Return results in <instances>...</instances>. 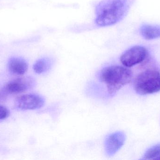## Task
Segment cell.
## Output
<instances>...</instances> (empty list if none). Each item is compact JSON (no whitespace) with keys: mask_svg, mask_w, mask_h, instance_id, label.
<instances>
[{"mask_svg":"<svg viewBox=\"0 0 160 160\" xmlns=\"http://www.w3.org/2000/svg\"><path fill=\"white\" fill-rule=\"evenodd\" d=\"M128 9V0H102L95 8V23L100 27L114 25L123 18Z\"/></svg>","mask_w":160,"mask_h":160,"instance_id":"1","label":"cell"},{"mask_svg":"<svg viewBox=\"0 0 160 160\" xmlns=\"http://www.w3.org/2000/svg\"><path fill=\"white\" fill-rule=\"evenodd\" d=\"M132 73L128 67L122 66H109L104 68L99 73L101 81L105 84L110 95H115L121 88L130 83Z\"/></svg>","mask_w":160,"mask_h":160,"instance_id":"2","label":"cell"},{"mask_svg":"<svg viewBox=\"0 0 160 160\" xmlns=\"http://www.w3.org/2000/svg\"><path fill=\"white\" fill-rule=\"evenodd\" d=\"M133 87L135 92L142 95L160 91V72L156 70H148L137 75Z\"/></svg>","mask_w":160,"mask_h":160,"instance_id":"3","label":"cell"},{"mask_svg":"<svg viewBox=\"0 0 160 160\" xmlns=\"http://www.w3.org/2000/svg\"><path fill=\"white\" fill-rule=\"evenodd\" d=\"M148 55L145 47L135 46L126 50L120 56V62L126 67H132L143 62Z\"/></svg>","mask_w":160,"mask_h":160,"instance_id":"4","label":"cell"},{"mask_svg":"<svg viewBox=\"0 0 160 160\" xmlns=\"http://www.w3.org/2000/svg\"><path fill=\"white\" fill-rule=\"evenodd\" d=\"M45 99L36 94H25L15 100V105L21 110H35L40 109L45 104Z\"/></svg>","mask_w":160,"mask_h":160,"instance_id":"5","label":"cell"},{"mask_svg":"<svg viewBox=\"0 0 160 160\" xmlns=\"http://www.w3.org/2000/svg\"><path fill=\"white\" fill-rule=\"evenodd\" d=\"M35 85V81L31 77H22L16 79L8 83L3 89L9 95H16L23 93L31 88Z\"/></svg>","mask_w":160,"mask_h":160,"instance_id":"6","label":"cell"},{"mask_svg":"<svg viewBox=\"0 0 160 160\" xmlns=\"http://www.w3.org/2000/svg\"><path fill=\"white\" fill-rule=\"evenodd\" d=\"M126 140V135L123 132H117L107 136L104 142L106 154L109 157L114 156L124 145Z\"/></svg>","mask_w":160,"mask_h":160,"instance_id":"7","label":"cell"},{"mask_svg":"<svg viewBox=\"0 0 160 160\" xmlns=\"http://www.w3.org/2000/svg\"><path fill=\"white\" fill-rule=\"evenodd\" d=\"M8 67L9 71L14 75L21 76L28 69V65L24 59L20 57H11L8 60Z\"/></svg>","mask_w":160,"mask_h":160,"instance_id":"8","label":"cell"},{"mask_svg":"<svg viewBox=\"0 0 160 160\" xmlns=\"http://www.w3.org/2000/svg\"><path fill=\"white\" fill-rule=\"evenodd\" d=\"M141 35L148 40H152L160 38V27L157 25L145 24L140 28Z\"/></svg>","mask_w":160,"mask_h":160,"instance_id":"9","label":"cell"},{"mask_svg":"<svg viewBox=\"0 0 160 160\" xmlns=\"http://www.w3.org/2000/svg\"><path fill=\"white\" fill-rule=\"evenodd\" d=\"M53 61L49 57H43L38 60L33 66V69L37 74H42L48 71L53 65Z\"/></svg>","mask_w":160,"mask_h":160,"instance_id":"10","label":"cell"},{"mask_svg":"<svg viewBox=\"0 0 160 160\" xmlns=\"http://www.w3.org/2000/svg\"><path fill=\"white\" fill-rule=\"evenodd\" d=\"M160 155V144L151 147L145 153L143 159L157 160Z\"/></svg>","mask_w":160,"mask_h":160,"instance_id":"11","label":"cell"},{"mask_svg":"<svg viewBox=\"0 0 160 160\" xmlns=\"http://www.w3.org/2000/svg\"><path fill=\"white\" fill-rule=\"evenodd\" d=\"M10 115L9 110L2 105H0V120L8 118Z\"/></svg>","mask_w":160,"mask_h":160,"instance_id":"12","label":"cell"},{"mask_svg":"<svg viewBox=\"0 0 160 160\" xmlns=\"http://www.w3.org/2000/svg\"><path fill=\"white\" fill-rule=\"evenodd\" d=\"M8 94L5 91L3 88L0 90V102L6 100Z\"/></svg>","mask_w":160,"mask_h":160,"instance_id":"13","label":"cell"},{"mask_svg":"<svg viewBox=\"0 0 160 160\" xmlns=\"http://www.w3.org/2000/svg\"><path fill=\"white\" fill-rule=\"evenodd\" d=\"M157 160H160V155L159 157H158V158L157 159Z\"/></svg>","mask_w":160,"mask_h":160,"instance_id":"14","label":"cell"}]
</instances>
